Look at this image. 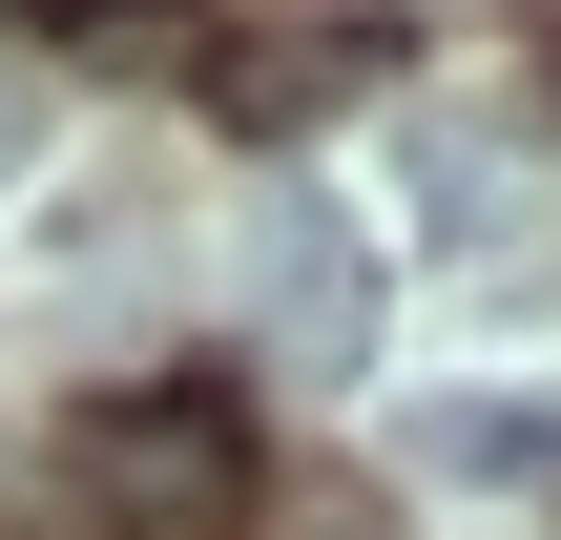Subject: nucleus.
I'll use <instances>...</instances> for the list:
<instances>
[{
    "instance_id": "3",
    "label": "nucleus",
    "mask_w": 561,
    "mask_h": 540,
    "mask_svg": "<svg viewBox=\"0 0 561 540\" xmlns=\"http://www.w3.org/2000/svg\"><path fill=\"white\" fill-rule=\"evenodd\" d=\"M375 62H396V42H375V21H354V0H312V21H250V42H229V62H208V104H229V125H250V146H271V125H312V104H354V83H375Z\"/></svg>"
},
{
    "instance_id": "7",
    "label": "nucleus",
    "mask_w": 561,
    "mask_h": 540,
    "mask_svg": "<svg viewBox=\"0 0 561 540\" xmlns=\"http://www.w3.org/2000/svg\"><path fill=\"white\" fill-rule=\"evenodd\" d=\"M0 166H21V83H0Z\"/></svg>"
},
{
    "instance_id": "1",
    "label": "nucleus",
    "mask_w": 561,
    "mask_h": 540,
    "mask_svg": "<svg viewBox=\"0 0 561 540\" xmlns=\"http://www.w3.org/2000/svg\"><path fill=\"white\" fill-rule=\"evenodd\" d=\"M62 499L104 540H229L250 520V416H229V395H104V416L62 437Z\"/></svg>"
},
{
    "instance_id": "6",
    "label": "nucleus",
    "mask_w": 561,
    "mask_h": 540,
    "mask_svg": "<svg viewBox=\"0 0 561 540\" xmlns=\"http://www.w3.org/2000/svg\"><path fill=\"white\" fill-rule=\"evenodd\" d=\"M21 21H167V0H21Z\"/></svg>"
},
{
    "instance_id": "5",
    "label": "nucleus",
    "mask_w": 561,
    "mask_h": 540,
    "mask_svg": "<svg viewBox=\"0 0 561 540\" xmlns=\"http://www.w3.org/2000/svg\"><path fill=\"white\" fill-rule=\"evenodd\" d=\"M520 208H541V166L500 187V146H479V125H437V229H458V250H500Z\"/></svg>"
},
{
    "instance_id": "2",
    "label": "nucleus",
    "mask_w": 561,
    "mask_h": 540,
    "mask_svg": "<svg viewBox=\"0 0 561 540\" xmlns=\"http://www.w3.org/2000/svg\"><path fill=\"white\" fill-rule=\"evenodd\" d=\"M250 333H271L291 375H375L396 271H375V229H354L333 187H271V208H250Z\"/></svg>"
},
{
    "instance_id": "4",
    "label": "nucleus",
    "mask_w": 561,
    "mask_h": 540,
    "mask_svg": "<svg viewBox=\"0 0 561 540\" xmlns=\"http://www.w3.org/2000/svg\"><path fill=\"white\" fill-rule=\"evenodd\" d=\"M416 458H437L458 499H561V395H437Z\"/></svg>"
}]
</instances>
